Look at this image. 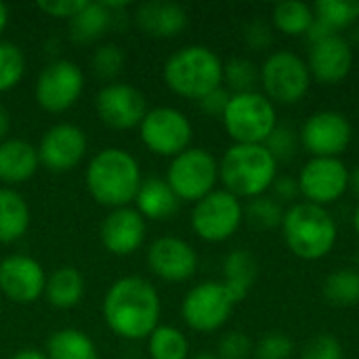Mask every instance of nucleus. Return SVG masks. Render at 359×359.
<instances>
[{
	"label": "nucleus",
	"instance_id": "nucleus-1",
	"mask_svg": "<svg viewBox=\"0 0 359 359\" xmlns=\"http://www.w3.org/2000/svg\"><path fill=\"white\" fill-rule=\"evenodd\" d=\"M160 294L139 276L116 280L103 301V318L109 330L126 341L149 339L160 322Z\"/></svg>",
	"mask_w": 359,
	"mask_h": 359
},
{
	"label": "nucleus",
	"instance_id": "nucleus-2",
	"mask_svg": "<svg viewBox=\"0 0 359 359\" xmlns=\"http://www.w3.org/2000/svg\"><path fill=\"white\" fill-rule=\"evenodd\" d=\"M141 181L139 162L120 147L101 149L86 166L88 194L95 202L114 210L128 206L137 198Z\"/></svg>",
	"mask_w": 359,
	"mask_h": 359
},
{
	"label": "nucleus",
	"instance_id": "nucleus-3",
	"mask_svg": "<svg viewBox=\"0 0 359 359\" xmlns=\"http://www.w3.org/2000/svg\"><path fill=\"white\" fill-rule=\"evenodd\" d=\"M278 179V160L265 145L233 143L219 160V181L238 200H252L269 194Z\"/></svg>",
	"mask_w": 359,
	"mask_h": 359
},
{
	"label": "nucleus",
	"instance_id": "nucleus-4",
	"mask_svg": "<svg viewBox=\"0 0 359 359\" xmlns=\"http://www.w3.org/2000/svg\"><path fill=\"white\" fill-rule=\"evenodd\" d=\"M280 229L288 250L309 263L326 259L339 240V227L328 208L309 202L288 206Z\"/></svg>",
	"mask_w": 359,
	"mask_h": 359
},
{
	"label": "nucleus",
	"instance_id": "nucleus-5",
	"mask_svg": "<svg viewBox=\"0 0 359 359\" xmlns=\"http://www.w3.org/2000/svg\"><path fill=\"white\" fill-rule=\"evenodd\" d=\"M164 82L175 95L200 101L210 90L223 86V61L208 46H183L166 59Z\"/></svg>",
	"mask_w": 359,
	"mask_h": 359
},
{
	"label": "nucleus",
	"instance_id": "nucleus-6",
	"mask_svg": "<svg viewBox=\"0 0 359 359\" xmlns=\"http://www.w3.org/2000/svg\"><path fill=\"white\" fill-rule=\"evenodd\" d=\"M221 120L233 143L265 145L278 126V111L276 105L259 90L238 93L231 95Z\"/></svg>",
	"mask_w": 359,
	"mask_h": 359
},
{
	"label": "nucleus",
	"instance_id": "nucleus-7",
	"mask_svg": "<svg viewBox=\"0 0 359 359\" xmlns=\"http://www.w3.org/2000/svg\"><path fill=\"white\" fill-rule=\"evenodd\" d=\"M259 69L263 95L273 105H294L303 101L313 82L307 61L286 48L269 53Z\"/></svg>",
	"mask_w": 359,
	"mask_h": 359
},
{
	"label": "nucleus",
	"instance_id": "nucleus-8",
	"mask_svg": "<svg viewBox=\"0 0 359 359\" xmlns=\"http://www.w3.org/2000/svg\"><path fill=\"white\" fill-rule=\"evenodd\" d=\"M219 181V162L217 158L202 147H189L183 154L175 156L166 183L179 198V202H200L215 191Z\"/></svg>",
	"mask_w": 359,
	"mask_h": 359
},
{
	"label": "nucleus",
	"instance_id": "nucleus-9",
	"mask_svg": "<svg viewBox=\"0 0 359 359\" xmlns=\"http://www.w3.org/2000/svg\"><path fill=\"white\" fill-rule=\"evenodd\" d=\"M244 223V204L225 189H215L191 210L194 233L210 244L227 242Z\"/></svg>",
	"mask_w": 359,
	"mask_h": 359
},
{
	"label": "nucleus",
	"instance_id": "nucleus-10",
	"mask_svg": "<svg viewBox=\"0 0 359 359\" xmlns=\"http://www.w3.org/2000/svg\"><path fill=\"white\" fill-rule=\"evenodd\" d=\"M143 145L156 156L175 158L189 149L194 128L189 118L175 107H154L147 109L139 124Z\"/></svg>",
	"mask_w": 359,
	"mask_h": 359
},
{
	"label": "nucleus",
	"instance_id": "nucleus-11",
	"mask_svg": "<svg viewBox=\"0 0 359 359\" xmlns=\"http://www.w3.org/2000/svg\"><path fill=\"white\" fill-rule=\"evenodd\" d=\"M236 305L223 282H202L185 294L181 316L191 330L215 332L227 324Z\"/></svg>",
	"mask_w": 359,
	"mask_h": 359
},
{
	"label": "nucleus",
	"instance_id": "nucleus-12",
	"mask_svg": "<svg viewBox=\"0 0 359 359\" xmlns=\"http://www.w3.org/2000/svg\"><path fill=\"white\" fill-rule=\"evenodd\" d=\"M299 141L311 158H341L353 141V126L343 111L320 109L303 122Z\"/></svg>",
	"mask_w": 359,
	"mask_h": 359
},
{
	"label": "nucleus",
	"instance_id": "nucleus-13",
	"mask_svg": "<svg viewBox=\"0 0 359 359\" xmlns=\"http://www.w3.org/2000/svg\"><path fill=\"white\" fill-rule=\"evenodd\" d=\"M303 202L330 206L349 191V168L341 158H309L297 177Z\"/></svg>",
	"mask_w": 359,
	"mask_h": 359
},
{
	"label": "nucleus",
	"instance_id": "nucleus-14",
	"mask_svg": "<svg viewBox=\"0 0 359 359\" xmlns=\"http://www.w3.org/2000/svg\"><path fill=\"white\" fill-rule=\"evenodd\" d=\"M82 88H84L82 69L74 61L59 59L48 63L40 72L36 80L34 97L44 111L61 114L80 99Z\"/></svg>",
	"mask_w": 359,
	"mask_h": 359
},
{
	"label": "nucleus",
	"instance_id": "nucleus-15",
	"mask_svg": "<svg viewBox=\"0 0 359 359\" xmlns=\"http://www.w3.org/2000/svg\"><path fill=\"white\" fill-rule=\"evenodd\" d=\"M95 107L99 118L116 130H128L139 126L147 114V101L143 93L122 82L103 86L95 97Z\"/></svg>",
	"mask_w": 359,
	"mask_h": 359
},
{
	"label": "nucleus",
	"instance_id": "nucleus-16",
	"mask_svg": "<svg viewBox=\"0 0 359 359\" xmlns=\"http://www.w3.org/2000/svg\"><path fill=\"white\" fill-rule=\"evenodd\" d=\"M86 147L84 130L76 124L61 122L44 133L38 145V160L50 172H67L84 160Z\"/></svg>",
	"mask_w": 359,
	"mask_h": 359
},
{
	"label": "nucleus",
	"instance_id": "nucleus-17",
	"mask_svg": "<svg viewBox=\"0 0 359 359\" xmlns=\"http://www.w3.org/2000/svg\"><path fill=\"white\" fill-rule=\"evenodd\" d=\"M305 61L316 82L334 86L353 69V46L343 34H330L309 44V55Z\"/></svg>",
	"mask_w": 359,
	"mask_h": 359
},
{
	"label": "nucleus",
	"instance_id": "nucleus-18",
	"mask_svg": "<svg viewBox=\"0 0 359 359\" xmlns=\"http://www.w3.org/2000/svg\"><path fill=\"white\" fill-rule=\"evenodd\" d=\"M46 286L44 269L25 255H11L0 261V292L13 303H34Z\"/></svg>",
	"mask_w": 359,
	"mask_h": 359
},
{
	"label": "nucleus",
	"instance_id": "nucleus-19",
	"mask_svg": "<svg viewBox=\"0 0 359 359\" xmlns=\"http://www.w3.org/2000/svg\"><path fill=\"white\" fill-rule=\"evenodd\" d=\"M147 265L151 273L164 282H185L198 269V255L185 240L164 236L149 246Z\"/></svg>",
	"mask_w": 359,
	"mask_h": 359
},
{
	"label": "nucleus",
	"instance_id": "nucleus-20",
	"mask_svg": "<svg viewBox=\"0 0 359 359\" xmlns=\"http://www.w3.org/2000/svg\"><path fill=\"white\" fill-rule=\"evenodd\" d=\"M103 246L118 257L133 255L145 240V219L135 208H116L101 223Z\"/></svg>",
	"mask_w": 359,
	"mask_h": 359
},
{
	"label": "nucleus",
	"instance_id": "nucleus-21",
	"mask_svg": "<svg viewBox=\"0 0 359 359\" xmlns=\"http://www.w3.org/2000/svg\"><path fill=\"white\" fill-rule=\"evenodd\" d=\"M137 25L154 38H172L187 25V11L177 2L149 0L137 6Z\"/></svg>",
	"mask_w": 359,
	"mask_h": 359
},
{
	"label": "nucleus",
	"instance_id": "nucleus-22",
	"mask_svg": "<svg viewBox=\"0 0 359 359\" xmlns=\"http://www.w3.org/2000/svg\"><path fill=\"white\" fill-rule=\"evenodd\" d=\"M38 149L23 139H6L0 143V181L23 183L38 170Z\"/></svg>",
	"mask_w": 359,
	"mask_h": 359
},
{
	"label": "nucleus",
	"instance_id": "nucleus-23",
	"mask_svg": "<svg viewBox=\"0 0 359 359\" xmlns=\"http://www.w3.org/2000/svg\"><path fill=\"white\" fill-rule=\"evenodd\" d=\"M135 202H137V212L143 219H151V221L170 219L179 208V198L175 196L166 179H158V177H149L141 181Z\"/></svg>",
	"mask_w": 359,
	"mask_h": 359
},
{
	"label": "nucleus",
	"instance_id": "nucleus-24",
	"mask_svg": "<svg viewBox=\"0 0 359 359\" xmlns=\"http://www.w3.org/2000/svg\"><path fill=\"white\" fill-rule=\"evenodd\" d=\"M257 276H259V265H257V259L252 257V252L238 248L227 255V259L223 263V280L221 282L225 284V288L229 290L233 301L242 303L248 297V292L252 290Z\"/></svg>",
	"mask_w": 359,
	"mask_h": 359
},
{
	"label": "nucleus",
	"instance_id": "nucleus-25",
	"mask_svg": "<svg viewBox=\"0 0 359 359\" xmlns=\"http://www.w3.org/2000/svg\"><path fill=\"white\" fill-rule=\"evenodd\" d=\"M29 227V208L15 189H0V244H13Z\"/></svg>",
	"mask_w": 359,
	"mask_h": 359
},
{
	"label": "nucleus",
	"instance_id": "nucleus-26",
	"mask_svg": "<svg viewBox=\"0 0 359 359\" xmlns=\"http://www.w3.org/2000/svg\"><path fill=\"white\" fill-rule=\"evenodd\" d=\"M44 294L57 309H74L84 297V278L76 267H59L46 278Z\"/></svg>",
	"mask_w": 359,
	"mask_h": 359
},
{
	"label": "nucleus",
	"instance_id": "nucleus-27",
	"mask_svg": "<svg viewBox=\"0 0 359 359\" xmlns=\"http://www.w3.org/2000/svg\"><path fill=\"white\" fill-rule=\"evenodd\" d=\"M313 21V6L301 0H284L271 8V27L284 36H307Z\"/></svg>",
	"mask_w": 359,
	"mask_h": 359
},
{
	"label": "nucleus",
	"instance_id": "nucleus-28",
	"mask_svg": "<svg viewBox=\"0 0 359 359\" xmlns=\"http://www.w3.org/2000/svg\"><path fill=\"white\" fill-rule=\"evenodd\" d=\"M48 359H99L97 347L90 337L76 328H63L48 337L46 341Z\"/></svg>",
	"mask_w": 359,
	"mask_h": 359
},
{
	"label": "nucleus",
	"instance_id": "nucleus-29",
	"mask_svg": "<svg viewBox=\"0 0 359 359\" xmlns=\"http://www.w3.org/2000/svg\"><path fill=\"white\" fill-rule=\"evenodd\" d=\"M111 21V13L103 6V2H86V6L76 13L69 19V27H72V38L80 44H88L99 40Z\"/></svg>",
	"mask_w": 359,
	"mask_h": 359
},
{
	"label": "nucleus",
	"instance_id": "nucleus-30",
	"mask_svg": "<svg viewBox=\"0 0 359 359\" xmlns=\"http://www.w3.org/2000/svg\"><path fill=\"white\" fill-rule=\"evenodd\" d=\"M322 294L328 305L339 309H351L359 305V271L355 267L332 271L324 280Z\"/></svg>",
	"mask_w": 359,
	"mask_h": 359
},
{
	"label": "nucleus",
	"instance_id": "nucleus-31",
	"mask_svg": "<svg viewBox=\"0 0 359 359\" xmlns=\"http://www.w3.org/2000/svg\"><path fill=\"white\" fill-rule=\"evenodd\" d=\"M313 13L328 29L341 34L359 21V0H320L313 4Z\"/></svg>",
	"mask_w": 359,
	"mask_h": 359
},
{
	"label": "nucleus",
	"instance_id": "nucleus-32",
	"mask_svg": "<svg viewBox=\"0 0 359 359\" xmlns=\"http://www.w3.org/2000/svg\"><path fill=\"white\" fill-rule=\"evenodd\" d=\"M147 351L151 359H187L189 358V341L175 326H158L149 334Z\"/></svg>",
	"mask_w": 359,
	"mask_h": 359
},
{
	"label": "nucleus",
	"instance_id": "nucleus-33",
	"mask_svg": "<svg viewBox=\"0 0 359 359\" xmlns=\"http://www.w3.org/2000/svg\"><path fill=\"white\" fill-rule=\"evenodd\" d=\"M223 82L227 84L231 95L252 93L261 82V69L255 61L246 57H231L227 63H223Z\"/></svg>",
	"mask_w": 359,
	"mask_h": 359
},
{
	"label": "nucleus",
	"instance_id": "nucleus-34",
	"mask_svg": "<svg viewBox=\"0 0 359 359\" xmlns=\"http://www.w3.org/2000/svg\"><path fill=\"white\" fill-rule=\"evenodd\" d=\"M284 215H286V208L269 194L252 198L244 206V219L257 229H265V231L282 227Z\"/></svg>",
	"mask_w": 359,
	"mask_h": 359
},
{
	"label": "nucleus",
	"instance_id": "nucleus-35",
	"mask_svg": "<svg viewBox=\"0 0 359 359\" xmlns=\"http://www.w3.org/2000/svg\"><path fill=\"white\" fill-rule=\"evenodd\" d=\"M25 72V57L13 42L0 40V93L15 88Z\"/></svg>",
	"mask_w": 359,
	"mask_h": 359
},
{
	"label": "nucleus",
	"instance_id": "nucleus-36",
	"mask_svg": "<svg viewBox=\"0 0 359 359\" xmlns=\"http://www.w3.org/2000/svg\"><path fill=\"white\" fill-rule=\"evenodd\" d=\"M301 141H299V133L292 130L290 126H284V124H278L273 128V133L269 135V139L265 141V147L269 149V154L280 162H286L290 160L297 149H299Z\"/></svg>",
	"mask_w": 359,
	"mask_h": 359
},
{
	"label": "nucleus",
	"instance_id": "nucleus-37",
	"mask_svg": "<svg viewBox=\"0 0 359 359\" xmlns=\"http://www.w3.org/2000/svg\"><path fill=\"white\" fill-rule=\"evenodd\" d=\"M124 65V50L116 44H103L93 55V69L99 78H114Z\"/></svg>",
	"mask_w": 359,
	"mask_h": 359
},
{
	"label": "nucleus",
	"instance_id": "nucleus-38",
	"mask_svg": "<svg viewBox=\"0 0 359 359\" xmlns=\"http://www.w3.org/2000/svg\"><path fill=\"white\" fill-rule=\"evenodd\" d=\"M292 353L294 343L284 332H267L255 349L257 359H290Z\"/></svg>",
	"mask_w": 359,
	"mask_h": 359
},
{
	"label": "nucleus",
	"instance_id": "nucleus-39",
	"mask_svg": "<svg viewBox=\"0 0 359 359\" xmlns=\"http://www.w3.org/2000/svg\"><path fill=\"white\" fill-rule=\"evenodd\" d=\"M301 359H345V353L334 334H318L303 347Z\"/></svg>",
	"mask_w": 359,
	"mask_h": 359
},
{
	"label": "nucleus",
	"instance_id": "nucleus-40",
	"mask_svg": "<svg viewBox=\"0 0 359 359\" xmlns=\"http://www.w3.org/2000/svg\"><path fill=\"white\" fill-rule=\"evenodd\" d=\"M252 355V343L248 339V334L233 330L227 332L221 341H219V359H248Z\"/></svg>",
	"mask_w": 359,
	"mask_h": 359
},
{
	"label": "nucleus",
	"instance_id": "nucleus-41",
	"mask_svg": "<svg viewBox=\"0 0 359 359\" xmlns=\"http://www.w3.org/2000/svg\"><path fill=\"white\" fill-rule=\"evenodd\" d=\"M273 27L271 23H265V21H250L246 27H244V40L250 48L255 50H267L273 46Z\"/></svg>",
	"mask_w": 359,
	"mask_h": 359
},
{
	"label": "nucleus",
	"instance_id": "nucleus-42",
	"mask_svg": "<svg viewBox=\"0 0 359 359\" xmlns=\"http://www.w3.org/2000/svg\"><path fill=\"white\" fill-rule=\"evenodd\" d=\"M229 99H231V93H229L227 88L219 86V88L210 90L208 95H204V97L198 101V105H200L202 114H206L208 118H223Z\"/></svg>",
	"mask_w": 359,
	"mask_h": 359
},
{
	"label": "nucleus",
	"instance_id": "nucleus-43",
	"mask_svg": "<svg viewBox=\"0 0 359 359\" xmlns=\"http://www.w3.org/2000/svg\"><path fill=\"white\" fill-rule=\"evenodd\" d=\"M88 0H40L38 8L50 17L59 19H72L76 13H80L86 6Z\"/></svg>",
	"mask_w": 359,
	"mask_h": 359
},
{
	"label": "nucleus",
	"instance_id": "nucleus-44",
	"mask_svg": "<svg viewBox=\"0 0 359 359\" xmlns=\"http://www.w3.org/2000/svg\"><path fill=\"white\" fill-rule=\"evenodd\" d=\"M269 196H273L282 206L284 204H297V200L301 198V189H299V183L294 177H286V175H278V179L273 181L271 189H269Z\"/></svg>",
	"mask_w": 359,
	"mask_h": 359
},
{
	"label": "nucleus",
	"instance_id": "nucleus-45",
	"mask_svg": "<svg viewBox=\"0 0 359 359\" xmlns=\"http://www.w3.org/2000/svg\"><path fill=\"white\" fill-rule=\"evenodd\" d=\"M8 128H11V116H8L6 107L0 103V143H2V141H6Z\"/></svg>",
	"mask_w": 359,
	"mask_h": 359
},
{
	"label": "nucleus",
	"instance_id": "nucleus-46",
	"mask_svg": "<svg viewBox=\"0 0 359 359\" xmlns=\"http://www.w3.org/2000/svg\"><path fill=\"white\" fill-rule=\"evenodd\" d=\"M11 359H48V358H46V353H42V351H38V349H23V351L15 353Z\"/></svg>",
	"mask_w": 359,
	"mask_h": 359
},
{
	"label": "nucleus",
	"instance_id": "nucleus-47",
	"mask_svg": "<svg viewBox=\"0 0 359 359\" xmlns=\"http://www.w3.org/2000/svg\"><path fill=\"white\" fill-rule=\"evenodd\" d=\"M349 191L359 198V164L353 170H349Z\"/></svg>",
	"mask_w": 359,
	"mask_h": 359
},
{
	"label": "nucleus",
	"instance_id": "nucleus-48",
	"mask_svg": "<svg viewBox=\"0 0 359 359\" xmlns=\"http://www.w3.org/2000/svg\"><path fill=\"white\" fill-rule=\"evenodd\" d=\"M6 23H8V8H6L4 2H0V34L4 32Z\"/></svg>",
	"mask_w": 359,
	"mask_h": 359
},
{
	"label": "nucleus",
	"instance_id": "nucleus-49",
	"mask_svg": "<svg viewBox=\"0 0 359 359\" xmlns=\"http://www.w3.org/2000/svg\"><path fill=\"white\" fill-rule=\"evenodd\" d=\"M351 221H353V229H355V233L359 236V204L355 206V210H353V219H351Z\"/></svg>",
	"mask_w": 359,
	"mask_h": 359
},
{
	"label": "nucleus",
	"instance_id": "nucleus-50",
	"mask_svg": "<svg viewBox=\"0 0 359 359\" xmlns=\"http://www.w3.org/2000/svg\"><path fill=\"white\" fill-rule=\"evenodd\" d=\"M194 359H219L215 353H200V355H196Z\"/></svg>",
	"mask_w": 359,
	"mask_h": 359
},
{
	"label": "nucleus",
	"instance_id": "nucleus-51",
	"mask_svg": "<svg viewBox=\"0 0 359 359\" xmlns=\"http://www.w3.org/2000/svg\"><path fill=\"white\" fill-rule=\"evenodd\" d=\"M353 38H355V40H359V25L358 27H353Z\"/></svg>",
	"mask_w": 359,
	"mask_h": 359
},
{
	"label": "nucleus",
	"instance_id": "nucleus-52",
	"mask_svg": "<svg viewBox=\"0 0 359 359\" xmlns=\"http://www.w3.org/2000/svg\"><path fill=\"white\" fill-rule=\"evenodd\" d=\"M355 269L359 271V250H358V255H355Z\"/></svg>",
	"mask_w": 359,
	"mask_h": 359
}]
</instances>
